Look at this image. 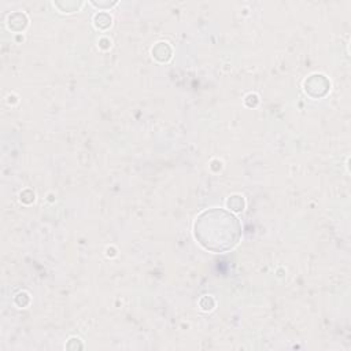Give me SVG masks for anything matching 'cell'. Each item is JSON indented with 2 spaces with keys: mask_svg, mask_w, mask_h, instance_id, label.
I'll list each match as a JSON object with an SVG mask.
<instances>
[{
  "mask_svg": "<svg viewBox=\"0 0 351 351\" xmlns=\"http://www.w3.org/2000/svg\"><path fill=\"white\" fill-rule=\"evenodd\" d=\"M195 236L199 243L214 252L232 248L240 237L239 221L228 211L213 208L202 213L195 222Z\"/></svg>",
  "mask_w": 351,
  "mask_h": 351,
  "instance_id": "1",
  "label": "cell"
}]
</instances>
